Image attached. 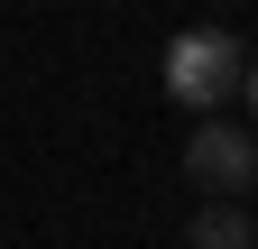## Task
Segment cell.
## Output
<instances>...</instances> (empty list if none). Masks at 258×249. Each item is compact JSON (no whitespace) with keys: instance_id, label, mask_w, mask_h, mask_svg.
<instances>
[{"instance_id":"obj_1","label":"cell","mask_w":258,"mask_h":249,"mask_svg":"<svg viewBox=\"0 0 258 249\" xmlns=\"http://www.w3.org/2000/svg\"><path fill=\"white\" fill-rule=\"evenodd\" d=\"M240 37L231 28H184V37L166 46V102H184V111H221L231 102V83H240Z\"/></svg>"},{"instance_id":"obj_2","label":"cell","mask_w":258,"mask_h":249,"mask_svg":"<svg viewBox=\"0 0 258 249\" xmlns=\"http://www.w3.org/2000/svg\"><path fill=\"white\" fill-rule=\"evenodd\" d=\"M184 175L203 194H249L258 184V130H231V120H203L184 139Z\"/></svg>"},{"instance_id":"obj_3","label":"cell","mask_w":258,"mask_h":249,"mask_svg":"<svg viewBox=\"0 0 258 249\" xmlns=\"http://www.w3.org/2000/svg\"><path fill=\"white\" fill-rule=\"evenodd\" d=\"M184 249H249V212H240V194H212L203 212L184 222Z\"/></svg>"},{"instance_id":"obj_4","label":"cell","mask_w":258,"mask_h":249,"mask_svg":"<svg viewBox=\"0 0 258 249\" xmlns=\"http://www.w3.org/2000/svg\"><path fill=\"white\" fill-rule=\"evenodd\" d=\"M240 92H249V111H258V55H249V65H240Z\"/></svg>"},{"instance_id":"obj_5","label":"cell","mask_w":258,"mask_h":249,"mask_svg":"<svg viewBox=\"0 0 258 249\" xmlns=\"http://www.w3.org/2000/svg\"><path fill=\"white\" fill-rule=\"evenodd\" d=\"M249 249H258V222H249Z\"/></svg>"}]
</instances>
